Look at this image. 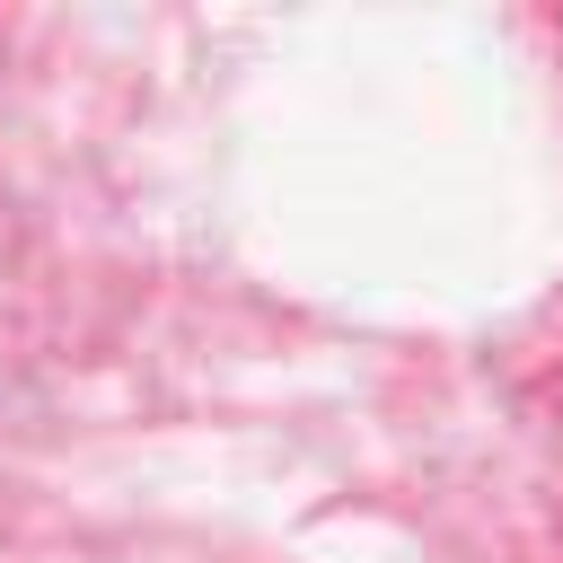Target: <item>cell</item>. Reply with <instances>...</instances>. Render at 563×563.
<instances>
[]
</instances>
